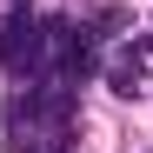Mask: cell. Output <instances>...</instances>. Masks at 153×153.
Instances as JSON below:
<instances>
[{
  "label": "cell",
  "instance_id": "1",
  "mask_svg": "<svg viewBox=\"0 0 153 153\" xmlns=\"http://www.w3.org/2000/svg\"><path fill=\"white\" fill-rule=\"evenodd\" d=\"M0 60L20 67V73H40V20H33L27 7L0 20Z\"/></svg>",
  "mask_w": 153,
  "mask_h": 153
},
{
  "label": "cell",
  "instance_id": "3",
  "mask_svg": "<svg viewBox=\"0 0 153 153\" xmlns=\"http://www.w3.org/2000/svg\"><path fill=\"white\" fill-rule=\"evenodd\" d=\"M133 47H140V53H146V60H153V33H140V40H133Z\"/></svg>",
  "mask_w": 153,
  "mask_h": 153
},
{
  "label": "cell",
  "instance_id": "2",
  "mask_svg": "<svg viewBox=\"0 0 153 153\" xmlns=\"http://www.w3.org/2000/svg\"><path fill=\"white\" fill-rule=\"evenodd\" d=\"M107 87H113V93H126V100L146 87V53H140V47H126V53L107 67Z\"/></svg>",
  "mask_w": 153,
  "mask_h": 153
}]
</instances>
